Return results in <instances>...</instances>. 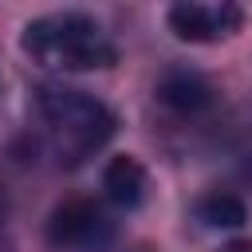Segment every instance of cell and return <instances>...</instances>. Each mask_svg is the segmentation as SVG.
Here are the masks:
<instances>
[{
	"label": "cell",
	"instance_id": "8",
	"mask_svg": "<svg viewBox=\"0 0 252 252\" xmlns=\"http://www.w3.org/2000/svg\"><path fill=\"white\" fill-rule=\"evenodd\" d=\"M220 252H252V244H248V240H236V244H224Z\"/></svg>",
	"mask_w": 252,
	"mask_h": 252
},
{
	"label": "cell",
	"instance_id": "2",
	"mask_svg": "<svg viewBox=\"0 0 252 252\" xmlns=\"http://www.w3.org/2000/svg\"><path fill=\"white\" fill-rule=\"evenodd\" d=\"M35 102H39V114H43L47 134L55 142V154L67 165H75V161L91 158L98 146H106L114 126H118L114 110L102 98H94L87 91H75V87L47 83V87H39Z\"/></svg>",
	"mask_w": 252,
	"mask_h": 252
},
{
	"label": "cell",
	"instance_id": "4",
	"mask_svg": "<svg viewBox=\"0 0 252 252\" xmlns=\"http://www.w3.org/2000/svg\"><path fill=\"white\" fill-rule=\"evenodd\" d=\"M165 24L185 43H217L244 24V12L236 0H173Z\"/></svg>",
	"mask_w": 252,
	"mask_h": 252
},
{
	"label": "cell",
	"instance_id": "7",
	"mask_svg": "<svg viewBox=\"0 0 252 252\" xmlns=\"http://www.w3.org/2000/svg\"><path fill=\"white\" fill-rule=\"evenodd\" d=\"M197 217H201L209 228H240V224L248 220V209H244V201L232 197V193H209V197H201Z\"/></svg>",
	"mask_w": 252,
	"mask_h": 252
},
{
	"label": "cell",
	"instance_id": "6",
	"mask_svg": "<svg viewBox=\"0 0 252 252\" xmlns=\"http://www.w3.org/2000/svg\"><path fill=\"white\" fill-rule=\"evenodd\" d=\"M102 189L118 209H138L146 197V165L130 154H118L102 169Z\"/></svg>",
	"mask_w": 252,
	"mask_h": 252
},
{
	"label": "cell",
	"instance_id": "5",
	"mask_svg": "<svg viewBox=\"0 0 252 252\" xmlns=\"http://www.w3.org/2000/svg\"><path fill=\"white\" fill-rule=\"evenodd\" d=\"M158 98L177 114H197L213 102V87L205 75H197L189 67H173L158 79Z\"/></svg>",
	"mask_w": 252,
	"mask_h": 252
},
{
	"label": "cell",
	"instance_id": "1",
	"mask_svg": "<svg viewBox=\"0 0 252 252\" xmlns=\"http://www.w3.org/2000/svg\"><path fill=\"white\" fill-rule=\"evenodd\" d=\"M20 47L32 63L47 71H98L114 67L118 59L106 32L83 12H55L32 20L20 35Z\"/></svg>",
	"mask_w": 252,
	"mask_h": 252
},
{
	"label": "cell",
	"instance_id": "3",
	"mask_svg": "<svg viewBox=\"0 0 252 252\" xmlns=\"http://www.w3.org/2000/svg\"><path fill=\"white\" fill-rule=\"evenodd\" d=\"M47 244L59 252H106L114 244V220L94 201H63L47 220Z\"/></svg>",
	"mask_w": 252,
	"mask_h": 252
}]
</instances>
